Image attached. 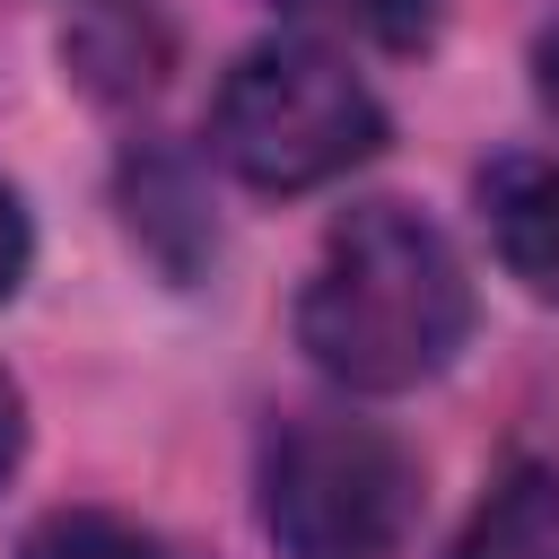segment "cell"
<instances>
[{
  "instance_id": "1",
  "label": "cell",
  "mask_w": 559,
  "mask_h": 559,
  "mask_svg": "<svg viewBox=\"0 0 559 559\" xmlns=\"http://www.w3.org/2000/svg\"><path fill=\"white\" fill-rule=\"evenodd\" d=\"M463 332H472V280L419 210L358 201L323 236L297 297V341L332 384L411 393L463 349Z\"/></svg>"
},
{
  "instance_id": "2",
  "label": "cell",
  "mask_w": 559,
  "mask_h": 559,
  "mask_svg": "<svg viewBox=\"0 0 559 559\" xmlns=\"http://www.w3.org/2000/svg\"><path fill=\"white\" fill-rule=\"evenodd\" d=\"M210 140L253 192H314V183L349 175L358 157H376L384 105L367 96V79L341 52H323L306 35H271V44L236 52V70L218 79Z\"/></svg>"
},
{
  "instance_id": "3",
  "label": "cell",
  "mask_w": 559,
  "mask_h": 559,
  "mask_svg": "<svg viewBox=\"0 0 559 559\" xmlns=\"http://www.w3.org/2000/svg\"><path fill=\"white\" fill-rule=\"evenodd\" d=\"M411 507H419L411 454L367 419L306 411L262 445V524L280 559H393Z\"/></svg>"
},
{
  "instance_id": "4",
  "label": "cell",
  "mask_w": 559,
  "mask_h": 559,
  "mask_svg": "<svg viewBox=\"0 0 559 559\" xmlns=\"http://www.w3.org/2000/svg\"><path fill=\"white\" fill-rule=\"evenodd\" d=\"M480 218H489V245L498 262L533 288V297H559V157H489L480 166Z\"/></svg>"
},
{
  "instance_id": "5",
  "label": "cell",
  "mask_w": 559,
  "mask_h": 559,
  "mask_svg": "<svg viewBox=\"0 0 559 559\" xmlns=\"http://www.w3.org/2000/svg\"><path fill=\"white\" fill-rule=\"evenodd\" d=\"M454 559H559V463H515L463 524Z\"/></svg>"
},
{
  "instance_id": "6",
  "label": "cell",
  "mask_w": 559,
  "mask_h": 559,
  "mask_svg": "<svg viewBox=\"0 0 559 559\" xmlns=\"http://www.w3.org/2000/svg\"><path fill=\"white\" fill-rule=\"evenodd\" d=\"M17 559H166V550H157V533H140L114 507H61L17 542Z\"/></svg>"
},
{
  "instance_id": "7",
  "label": "cell",
  "mask_w": 559,
  "mask_h": 559,
  "mask_svg": "<svg viewBox=\"0 0 559 559\" xmlns=\"http://www.w3.org/2000/svg\"><path fill=\"white\" fill-rule=\"evenodd\" d=\"M297 9H332V17H349L367 35H384V44H419L428 17H437V0H297Z\"/></svg>"
},
{
  "instance_id": "8",
  "label": "cell",
  "mask_w": 559,
  "mask_h": 559,
  "mask_svg": "<svg viewBox=\"0 0 559 559\" xmlns=\"http://www.w3.org/2000/svg\"><path fill=\"white\" fill-rule=\"evenodd\" d=\"M26 262H35V236H26V210H17V192L0 183V297H17Z\"/></svg>"
},
{
  "instance_id": "9",
  "label": "cell",
  "mask_w": 559,
  "mask_h": 559,
  "mask_svg": "<svg viewBox=\"0 0 559 559\" xmlns=\"http://www.w3.org/2000/svg\"><path fill=\"white\" fill-rule=\"evenodd\" d=\"M17 454H26V402H17V384L0 376V480L17 472Z\"/></svg>"
},
{
  "instance_id": "10",
  "label": "cell",
  "mask_w": 559,
  "mask_h": 559,
  "mask_svg": "<svg viewBox=\"0 0 559 559\" xmlns=\"http://www.w3.org/2000/svg\"><path fill=\"white\" fill-rule=\"evenodd\" d=\"M533 70H542V105L559 114V26L542 35V52H533Z\"/></svg>"
}]
</instances>
